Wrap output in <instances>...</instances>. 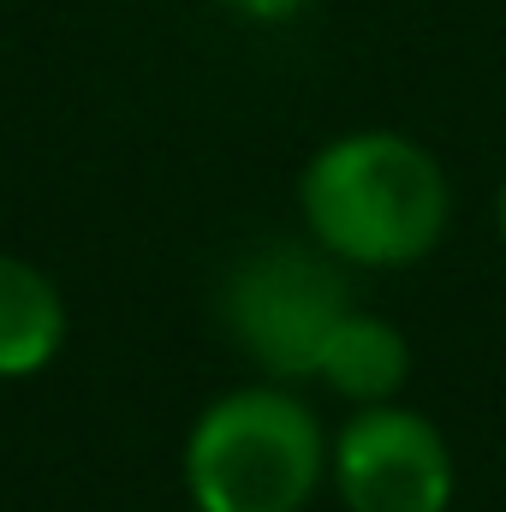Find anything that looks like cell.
<instances>
[{
  "instance_id": "cell-3",
  "label": "cell",
  "mask_w": 506,
  "mask_h": 512,
  "mask_svg": "<svg viewBox=\"0 0 506 512\" xmlns=\"http://www.w3.org/2000/svg\"><path fill=\"white\" fill-rule=\"evenodd\" d=\"M358 310L352 268L310 239H268L221 280V328L262 382H316L322 352Z\"/></svg>"
},
{
  "instance_id": "cell-1",
  "label": "cell",
  "mask_w": 506,
  "mask_h": 512,
  "mask_svg": "<svg viewBox=\"0 0 506 512\" xmlns=\"http://www.w3.org/2000/svg\"><path fill=\"white\" fill-rule=\"evenodd\" d=\"M298 221L352 274H387L435 256L453 227V185L435 149L405 131H340L298 173Z\"/></svg>"
},
{
  "instance_id": "cell-5",
  "label": "cell",
  "mask_w": 506,
  "mask_h": 512,
  "mask_svg": "<svg viewBox=\"0 0 506 512\" xmlns=\"http://www.w3.org/2000/svg\"><path fill=\"white\" fill-rule=\"evenodd\" d=\"M72 334L66 292L54 286L48 268L30 256L0 251V382H30L42 376Z\"/></svg>"
},
{
  "instance_id": "cell-8",
  "label": "cell",
  "mask_w": 506,
  "mask_h": 512,
  "mask_svg": "<svg viewBox=\"0 0 506 512\" xmlns=\"http://www.w3.org/2000/svg\"><path fill=\"white\" fill-rule=\"evenodd\" d=\"M495 233H501V245H506V179H501V191H495Z\"/></svg>"
},
{
  "instance_id": "cell-9",
  "label": "cell",
  "mask_w": 506,
  "mask_h": 512,
  "mask_svg": "<svg viewBox=\"0 0 506 512\" xmlns=\"http://www.w3.org/2000/svg\"><path fill=\"white\" fill-rule=\"evenodd\" d=\"M453 512H459V507H453Z\"/></svg>"
},
{
  "instance_id": "cell-7",
  "label": "cell",
  "mask_w": 506,
  "mask_h": 512,
  "mask_svg": "<svg viewBox=\"0 0 506 512\" xmlns=\"http://www.w3.org/2000/svg\"><path fill=\"white\" fill-rule=\"evenodd\" d=\"M221 12H233V18H245V24H292V18H304L316 0H215Z\"/></svg>"
},
{
  "instance_id": "cell-6",
  "label": "cell",
  "mask_w": 506,
  "mask_h": 512,
  "mask_svg": "<svg viewBox=\"0 0 506 512\" xmlns=\"http://www.w3.org/2000/svg\"><path fill=\"white\" fill-rule=\"evenodd\" d=\"M316 382L328 387L334 399H346L352 411L358 405H387L411 382V340L399 334V322H387L381 310L358 304L346 316V328L334 334V346L322 352Z\"/></svg>"
},
{
  "instance_id": "cell-4",
  "label": "cell",
  "mask_w": 506,
  "mask_h": 512,
  "mask_svg": "<svg viewBox=\"0 0 506 512\" xmlns=\"http://www.w3.org/2000/svg\"><path fill=\"white\" fill-rule=\"evenodd\" d=\"M328 489L346 512H453L459 459L417 405H358L328 435Z\"/></svg>"
},
{
  "instance_id": "cell-2",
  "label": "cell",
  "mask_w": 506,
  "mask_h": 512,
  "mask_svg": "<svg viewBox=\"0 0 506 512\" xmlns=\"http://www.w3.org/2000/svg\"><path fill=\"white\" fill-rule=\"evenodd\" d=\"M197 512H310L328 489V423L286 382H245L209 399L179 459Z\"/></svg>"
}]
</instances>
